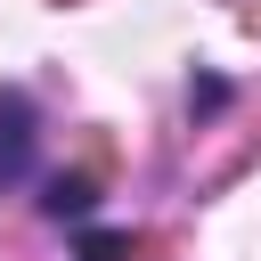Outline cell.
Listing matches in <instances>:
<instances>
[{
  "label": "cell",
  "mask_w": 261,
  "mask_h": 261,
  "mask_svg": "<svg viewBox=\"0 0 261 261\" xmlns=\"http://www.w3.org/2000/svg\"><path fill=\"white\" fill-rule=\"evenodd\" d=\"M33 147H41V114H33V90L0 82V188H16L33 171Z\"/></svg>",
  "instance_id": "1"
},
{
  "label": "cell",
  "mask_w": 261,
  "mask_h": 261,
  "mask_svg": "<svg viewBox=\"0 0 261 261\" xmlns=\"http://www.w3.org/2000/svg\"><path fill=\"white\" fill-rule=\"evenodd\" d=\"M90 204H98V171H57L41 188V212L49 220H90Z\"/></svg>",
  "instance_id": "2"
},
{
  "label": "cell",
  "mask_w": 261,
  "mask_h": 261,
  "mask_svg": "<svg viewBox=\"0 0 261 261\" xmlns=\"http://www.w3.org/2000/svg\"><path fill=\"white\" fill-rule=\"evenodd\" d=\"M139 253V237H122V228H90L82 237V261H130Z\"/></svg>",
  "instance_id": "3"
},
{
  "label": "cell",
  "mask_w": 261,
  "mask_h": 261,
  "mask_svg": "<svg viewBox=\"0 0 261 261\" xmlns=\"http://www.w3.org/2000/svg\"><path fill=\"white\" fill-rule=\"evenodd\" d=\"M188 98H196V114H220V106H228V82H212V73H204Z\"/></svg>",
  "instance_id": "4"
}]
</instances>
